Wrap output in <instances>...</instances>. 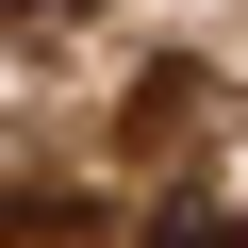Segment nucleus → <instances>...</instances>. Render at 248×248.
Here are the masks:
<instances>
[{
    "mask_svg": "<svg viewBox=\"0 0 248 248\" xmlns=\"http://www.w3.org/2000/svg\"><path fill=\"white\" fill-rule=\"evenodd\" d=\"M199 99H215V83H199V66H149V83H133V133H149V149H166V133H182V116H199Z\"/></svg>",
    "mask_w": 248,
    "mask_h": 248,
    "instance_id": "1",
    "label": "nucleus"
},
{
    "mask_svg": "<svg viewBox=\"0 0 248 248\" xmlns=\"http://www.w3.org/2000/svg\"><path fill=\"white\" fill-rule=\"evenodd\" d=\"M149 248H248V215H215V199H166V215H149Z\"/></svg>",
    "mask_w": 248,
    "mask_h": 248,
    "instance_id": "2",
    "label": "nucleus"
},
{
    "mask_svg": "<svg viewBox=\"0 0 248 248\" xmlns=\"http://www.w3.org/2000/svg\"><path fill=\"white\" fill-rule=\"evenodd\" d=\"M0 17H83V0H0Z\"/></svg>",
    "mask_w": 248,
    "mask_h": 248,
    "instance_id": "3",
    "label": "nucleus"
}]
</instances>
